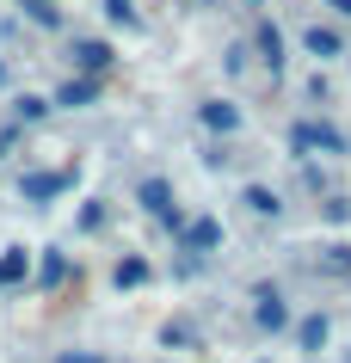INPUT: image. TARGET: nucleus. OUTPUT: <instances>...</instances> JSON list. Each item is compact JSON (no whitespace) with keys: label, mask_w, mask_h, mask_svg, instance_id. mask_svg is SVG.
I'll return each mask as SVG.
<instances>
[{"label":"nucleus","mask_w":351,"mask_h":363,"mask_svg":"<svg viewBox=\"0 0 351 363\" xmlns=\"http://www.w3.org/2000/svg\"><path fill=\"white\" fill-rule=\"evenodd\" d=\"M68 62H74L87 80H105V74H111V62H117V50H111V43H99V38H74V43H68Z\"/></svg>","instance_id":"nucleus-1"},{"label":"nucleus","mask_w":351,"mask_h":363,"mask_svg":"<svg viewBox=\"0 0 351 363\" xmlns=\"http://www.w3.org/2000/svg\"><path fill=\"white\" fill-rule=\"evenodd\" d=\"M142 210L148 216H160V222H167V228H185V216L173 210V185H167V179H142Z\"/></svg>","instance_id":"nucleus-2"},{"label":"nucleus","mask_w":351,"mask_h":363,"mask_svg":"<svg viewBox=\"0 0 351 363\" xmlns=\"http://www.w3.org/2000/svg\"><path fill=\"white\" fill-rule=\"evenodd\" d=\"M68 185H74V172H25L19 197H25V203H50V197H62Z\"/></svg>","instance_id":"nucleus-3"},{"label":"nucleus","mask_w":351,"mask_h":363,"mask_svg":"<svg viewBox=\"0 0 351 363\" xmlns=\"http://www.w3.org/2000/svg\"><path fill=\"white\" fill-rule=\"evenodd\" d=\"M50 105H62V111H87V105H99V80H87V74L62 80V86H56V99H50Z\"/></svg>","instance_id":"nucleus-4"},{"label":"nucleus","mask_w":351,"mask_h":363,"mask_svg":"<svg viewBox=\"0 0 351 363\" xmlns=\"http://www.w3.org/2000/svg\"><path fill=\"white\" fill-rule=\"evenodd\" d=\"M296 148H321V154H345V135L333 123H296Z\"/></svg>","instance_id":"nucleus-5"},{"label":"nucleus","mask_w":351,"mask_h":363,"mask_svg":"<svg viewBox=\"0 0 351 363\" xmlns=\"http://www.w3.org/2000/svg\"><path fill=\"white\" fill-rule=\"evenodd\" d=\"M253 320L259 326H272V333H277V326H290V308H284V296H277V289H259V296H253Z\"/></svg>","instance_id":"nucleus-6"},{"label":"nucleus","mask_w":351,"mask_h":363,"mask_svg":"<svg viewBox=\"0 0 351 363\" xmlns=\"http://www.w3.org/2000/svg\"><path fill=\"white\" fill-rule=\"evenodd\" d=\"M197 117H204V123H210V130H240V111H234L228 99H204V105H197Z\"/></svg>","instance_id":"nucleus-7"},{"label":"nucleus","mask_w":351,"mask_h":363,"mask_svg":"<svg viewBox=\"0 0 351 363\" xmlns=\"http://www.w3.org/2000/svg\"><path fill=\"white\" fill-rule=\"evenodd\" d=\"M185 234V247L191 252H210V247H222V222H210V216H197L191 228H179Z\"/></svg>","instance_id":"nucleus-8"},{"label":"nucleus","mask_w":351,"mask_h":363,"mask_svg":"<svg viewBox=\"0 0 351 363\" xmlns=\"http://www.w3.org/2000/svg\"><path fill=\"white\" fill-rule=\"evenodd\" d=\"M302 43H308V56H345V43H339V31H327V25H308V31H302Z\"/></svg>","instance_id":"nucleus-9"},{"label":"nucleus","mask_w":351,"mask_h":363,"mask_svg":"<svg viewBox=\"0 0 351 363\" xmlns=\"http://www.w3.org/2000/svg\"><path fill=\"white\" fill-rule=\"evenodd\" d=\"M50 111H56V105H50L43 93H19V99H13V117H19V123H43Z\"/></svg>","instance_id":"nucleus-10"},{"label":"nucleus","mask_w":351,"mask_h":363,"mask_svg":"<svg viewBox=\"0 0 351 363\" xmlns=\"http://www.w3.org/2000/svg\"><path fill=\"white\" fill-rule=\"evenodd\" d=\"M25 19L38 25V31H62V6L56 0H25Z\"/></svg>","instance_id":"nucleus-11"},{"label":"nucleus","mask_w":351,"mask_h":363,"mask_svg":"<svg viewBox=\"0 0 351 363\" xmlns=\"http://www.w3.org/2000/svg\"><path fill=\"white\" fill-rule=\"evenodd\" d=\"M25 271H31V252H25V247H6V252H0V289L19 284Z\"/></svg>","instance_id":"nucleus-12"},{"label":"nucleus","mask_w":351,"mask_h":363,"mask_svg":"<svg viewBox=\"0 0 351 363\" xmlns=\"http://www.w3.org/2000/svg\"><path fill=\"white\" fill-rule=\"evenodd\" d=\"M259 56H265V68H284V38H277V25H259Z\"/></svg>","instance_id":"nucleus-13"},{"label":"nucleus","mask_w":351,"mask_h":363,"mask_svg":"<svg viewBox=\"0 0 351 363\" xmlns=\"http://www.w3.org/2000/svg\"><path fill=\"white\" fill-rule=\"evenodd\" d=\"M62 277H68V259H62V252L50 247V252H43V259H38V284H43V289H56Z\"/></svg>","instance_id":"nucleus-14"},{"label":"nucleus","mask_w":351,"mask_h":363,"mask_svg":"<svg viewBox=\"0 0 351 363\" xmlns=\"http://www.w3.org/2000/svg\"><path fill=\"white\" fill-rule=\"evenodd\" d=\"M327 333H333V326H327V314H314V320H302V326H296L302 351H321V345H327Z\"/></svg>","instance_id":"nucleus-15"},{"label":"nucleus","mask_w":351,"mask_h":363,"mask_svg":"<svg viewBox=\"0 0 351 363\" xmlns=\"http://www.w3.org/2000/svg\"><path fill=\"white\" fill-rule=\"evenodd\" d=\"M117 289H136V284H148V265H142V259H117Z\"/></svg>","instance_id":"nucleus-16"},{"label":"nucleus","mask_w":351,"mask_h":363,"mask_svg":"<svg viewBox=\"0 0 351 363\" xmlns=\"http://www.w3.org/2000/svg\"><path fill=\"white\" fill-rule=\"evenodd\" d=\"M247 210L253 216H277L284 203H277V191H265V185H247Z\"/></svg>","instance_id":"nucleus-17"},{"label":"nucleus","mask_w":351,"mask_h":363,"mask_svg":"<svg viewBox=\"0 0 351 363\" xmlns=\"http://www.w3.org/2000/svg\"><path fill=\"white\" fill-rule=\"evenodd\" d=\"M105 19L111 25H142L136 19V0H105Z\"/></svg>","instance_id":"nucleus-18"},{"label":"nucleus","mask_w":351,"mask_h":363,"mask_svg":"<svg viewBox=\"0 0 351 363\" xmlns=\"http://www.w3.org/2000/svg\"><path fill=\"white\" fill-rule=\"evenodd\" d=\"M321 265H327V271H351V247H339V240L321 247Z\"/></svg>","instance_id":"nucleus-19"},{"label":"nucleus","mask_w":351,"mask_h":363,"mask_svg":"<svg viewBox=\"0 0 351 363\" xmlns=\"http://www.w3.org/2000/svg\"><path fill=\"white\" fill-rule=\"evenodd\" d=\"M56 363H105V357H93V351H62Z\"/></svg>","instance_id":"nucleus-20"},{"label":"nucleus","mask_w":351,"mask_h":363,"mask_svg":"<svg viewBox=\"0 0 351 363\" xmlns=\"http://www.w3.org/2000/svg\"><path fill=\"white\" fill-rule=\"evenodd\" d=\"M6 80H13V68H6V62H0V86H6Z\"/></svg>","instance_id":"nucleus-21"},{"label":"nucleus","mask_w":351,"mask_h":363,"mask_svg":"<svg viewBox=\"0 0 351 363\" xmlns=\"http://www.w3.org/2000/svg\"><path fill=\"white\" fill-rule=\"evenodd\" d=\"M333 6H339V13H345V19H351V0H333Z\"/></svg>","instance_id":"nucleus-22"},{"label":"nucleus","mask_w":351,"mask_h":363,"mask_svg":"<svg viewBox=\"0 0 351 363\" xmlns=\"http://www.w3.org/2000/svg\"><path fill=\"white\" fill-rule=\"evenodd\" d=\"M19 6H25V0H19Z\"/></svg>","instance_id":"nucleus-23"}]
</instances>
